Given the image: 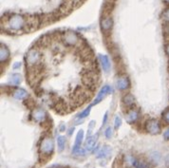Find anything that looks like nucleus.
<instances>
[{"label":"nucleus","instance_id":"1","mask_svg":"<svg viewBox=\"0 0 169 168\" xmlns=\"http://www.w3.org/2000/svg\"><path fill=\"white\" fill-rule=\"evenodd\" d=\"M25 24H26L25 18L19 14H15V15L11 16L7 23L9 29L12 30H20L23 29Z\"/></svg>","mask_w":169,"mask_h":168},{"label":"nucleus","instance_id":"31","mask_svg":"<svg viewBox=\"0 0 169 168\" xmlns=\"http://www.w3.org/2000/svg\"><path fill=\"white\" fill-rule=\"evenodd\" d=\"M165 51H166V53L169 55V44L166 45V47H165Z\"/></svg>","mask_w":169,"mask_h":168},{"label":"nucleus","instance_id":"3","mask_svg":"<svg viewBox=\"0 0 169 168\" xmlns=\"http://www.w3.org/2000/svg\"><path fill=\"white\" fill-rule=\"evenodd\" d=\"M40 59H41V54L36 49H31V50H29V52L27 53V56H26L27 64L30 67L36 65L40 61Z\"/></svg>","mask_w":169,"mask_h":168},{"label":"nucleus","instance_id":"24","mask_svg":"<svg viewBox=\"0 0 169 168\" xmlns=\"http://www.w3.org/2000/svg\"><path fill=\"white\" fill-rule=\"evenodd\" d=\"M121 124H122V119H121L120 116H117V117L115 118V124H114L115 129H118V128L121 126Z\"/></svg>","mask_w":169,"mask_h":168},{"label":"nucleus","instance_id":"25","mask_svg":"<svg viewBox=\"0 0 169 168\" xmlns=\"http://www.w3.org/2000/svg\"><path fill=\"white\" fill-rule=\"evenodd\" d=\"M106 137L107 138V139H110L111 137H112V134H113V131H112V128H110V127H108L106 130Z\"/></svg>","mask_w":169,"mask_h":168},{"label":"nucleus","instance_id":"26","mask_svg":"<svg viewBox=\"0 0 169 168\" xmlns=\"http://www.w3.org/2000/svg\"><path fill=\"white\" fill-rule=\"evenodd\" d=\"M162 17H163V19L167 22H169V8L166 9L164 12H163V14H162Z\"/></svg>","mask_w":169,"mask_h":168},{"label":"nucleus","instance_id":"20","mask_svg":"<svg viewBox=\"0 0 169 168\" xmlns=\"http://www.w3.org/2000/svg\"><path fill=\"white\" fill-rule=\"evenodd\" d=\"M133 166L136 167V168H148V167H149V164H148L146 161H143V160H137V159H136Z\"/></svg>","mask_w":169,"mask_h":168},{"label":"nucleus","instance_id":"4","mask_svg":"<svg viewBox=\"0 0 169 168\" xmlns=\"http://www.w3.org/2000/svg\"><path fill=\"white\" fill-rule=\"evenodd\" d=\"M145 128L147 131L152 135H156L161 132V124L157 120H154V119H151L146 122Z\"/></svg>","mask_w":169,"mask_h":168},{"label":"nucleus","instance_id":"21","mask_svg":"<svg viewBox=\"0 0 169 168\" xmlns=\"http://www.w3.org/2000/svg\"><path fill=\"white\" fill-rule=\"evenodd\" d=\"M124 103L126 105H131L134 103V97L131 95V94H126V95L124 97Z\"/></svg>","mask_w":169,"mask_h":168},{"label":"nucleus","instance_id":"29","mask_svg":"<svg viewBox=\"0 0 169 168\" xmlns=\"http://www.w3.org/2000/svg\"><path fill=\"white\" fill-rule=\"evenodd\" d=\"M165 163H166V166L169 168V155L166 157V159H165Z\"/></svg>","mask_w":169,"mask_h":168},{"label":"nucleus","instance_id":"18","mask_svg":"<svg viewBox=\"0 0 169 168\" xmlns=\"http://www.w3.org/2000/svg\"><path fill=\"white\" fill-rule=\"evenodd\" d=\"M149 158H150V160H151V161H153L156 164L160 163L161 160H162V156L159 152H152L151 154H150Z\"/></svg>","mask_w":169,"mask_h":168},{"label":"nucleus","instance_id":"17","mask_svg":"<svg viewBox=\"0 0 169 168\" xmlns=\"http://www.w3.org/2000/svg\"><path fill=\"white\" fill-rule=\"evenodd\" d=\"M66 146V138L64 136H60L57 139V148H58V151L62 152Z\"/></svg>","mask_w":169,"mask_h":168},{"label":"nucleus","instance_id":"34","mask_svg":"<svg viewBox=\"0 0 169 168\" xmlns=\"http://www.w3.org/2000/svg\"><path fill=\"white\" fill-rule=\"evenodd\" d=\"M165 1H166L167 3H169V0H165Z\"/></svg>","mask_w":169,"mask_h":168},{"label":"nucleus","instance_id":"22","mask_svg":"<svg viewBox=\"0 0 169 168\" xmlns=\"http://www.w3.org/2000/svg\"><path fill=\"white\" fill-rule=\"evenodd\" d=\"M91 106H92V105H89L87 109H85V110L82 112V113L78 116V118L83 119V118H85V117L88 116V115H89V112H90V110H91Z\"/></svg>","mask_w":169,"mask_h":168},{"label":"nucleus","instance_id":"32","mask_svg":"<svg viewBox=\"0 0 169 168\" xmlns=\"http://www.w3.org/2000/svg\"><path fill=\"white\" fill-rule=\"evenodd\" d=\"M106 118H107V115L106 114V115H105V118H104V122H103V124H106Z\"/></svg>","mask_w":169,"mask_h":168},{"label":"nucleus","instance_id":"16","mask_svg":"<svg viewBox=\"0 0 169 168\" xmlns=\"http://www.w3.org/2000/svg\"><path fill=\"white\" fill-rule=\"evenodd\" d=\"M83 138H84V131H83V130H80V131L78 132V134H77L76 141H75V144H74L73 149L80 148V145L82 144V142H83Z\"/></svg>","mask_w":169,"mask_h":168},{"label":"nucleus","instance_id":"15","mask_svg":"<svg viewBox=\"0 0 169 168\" xmlns=\"http://www.w3.org/2000/svg\"><path fill=\"white\" fill-rule=\"evenodd\" d=\"M101 26H102V29H103L104 30H110V28L112 27V19H111L110 17L104 18V19L102 20Z\"/></svg>","mask_w":169,"mask_h":168},{"label":"nucleus","instance_id":"19","mask_svg":"<svg viewBox=\"0 0 169 168\" xmlns=\"http://www.w3.org/2000/svg\"><path fill=\"white\" fill-rule=\"evenodd\" d=\"M10 83L14 86L19 85L21 83V76L19 74H13V75H12L10 78Z\"/></svg>","mask_w":169,"mask_h":168},{"label":"nucleus","instance_id":"5","mask_svg":"<svg viewBox=\"0 0 169 168\" xmlns=\"http://www.w3.org/2000/svg\"><path fill=\"white\" fill-rule=\"evenodd\" d=\"M111 91H112V89H111V87H110L109 86H103V88H102V89L100 90V92H99V94L97 95L95 101L93 102L92 105H98L103 99H105V98L109 94V93H111Z\"/></svg>","mask_w":169,"mask_h":168},{"label":"nucleus","instance_id":"10","mask_svg":"<svg viewBox=\"0 0 169 168\" xmlns=\"http://www.w3.org/2000/svg\"><path fill=\"white\" fill-rule=\"evenodd\" d=\"M9 57H10V50L6 46L1 45V48H0V60H1L2 63H4L9 59Z\"/></svg>","mask_w":169,"mask_h":168},{"label":"nucleus","instance_id":"14","mask_svg":"<svg viewBox=\"0 0 169 168\" xmlns=\"http://www.w3.org/2000/svg\"><path fill=\"white\" fill-rule=\"evenodd\" d=\"M13 97L14 99L16 100H22V99H26L28 97V93L26 90L22 89V88H19L14 91L13 93Z\"/></svg>","mask_w":169,"mask_h":168},{"label":"nucleus","instance_id":"12","mask_svg":"<svg viewBox=\"0 0 169 168\" xmlns=\"http://www.w3.org/2000/svg\"><path fill=\"white\" fill-rule=\"evenodd\" d=\"M97 137H98V135L93 136V137L87 139V141L86 142V145H85L86 150H87V151L92 150L93 147L95 146V143H96V141H97Z\"/></svg>","mask_w":169,"mask_h":168},{"label":"nucleus","instance_id":"9","mask_svg":"<svg viewBox=\"0 0 169 168\" xmlns=\"http://www.w3.org/2000/svg\"><path fill=\"white\" fill-rule=\"evenodd\" d=\"M116 86L120 90H124L129 86V81L126 77H120L116 81Z\"/></svg>","mask_w":169,"mask_h":168},{"label":"nucleus","instance_id":"23","mask_svg":"<svg viewBox=\"0 0 169 168\" xmlns=\"http://www.w3.org/2000/svg\"><path fill=\"white\" fill-rule=\"evenodd\" d=\"M162 119L166 124H169V108H167L162 113Z\"/></svg>","mask_w":169,"mask_h":168},{"label":"nucleus","instance_id":"2","mask_svg":"<svg viewBox=\"0 0 169 168\" xmlns=\"http://www.w3.org/2000/svg\"><path fill=\"white\" fill-rule=\"evenodd\" d=\"M54 150V142L52 138L47 137L45 138L40 145V151L44 155H50Z\"/></svg>","mask_w":169,"mask_h":168},{"label":"nucleus","instance_id":"28","mask_svg":"<svg viewBox=\"0 0 169 168\" xmlns=\"http://www.w3.org/2000/svg\"><path fill=\"white\" fill-rule=\"evenodd\" d=\"M20 66H21V64L18 62V63H15V64L12 66V68H13V69H16L17 68H20Z\"/></svg>","mask_w":169,"mask_h":168},{"label":"nucleus","instance_id":"33","mask_svg":"<svg viewBox=\"0 0 169 168\" xmlns=\"http://www.w3.org/2000/svg\"><path fill=\"white\" fill-rule=\"evenodd\" d=\"M69 130H70V131L68 132V135H71V133H73V128H70Z\"/></svg>","mask_w":169,"mask_h":168},{"label":"nucleus","instance_id":"8","mask_svg":"<svg viewBox=\"0 0 169 168\" xmlns=\"http://www.w3.org/2000/svg\"><path fill=\"white\" fill-rule=\"evenodd\" d=\"M99 58H100V62H101V65H102V68H103L104 71L108 72L110 70V68H111L109 58L107 57L106 55H103V54L99 56Z\"/></svg>","mask_w":169,"mask_h":168},{"label":"nucleus","instance_id":"30","mask_svg":"<svg viewBox=\"0 0 169 168\" xmlns=\"http://www.w3.org/2000/svg\"><path fill=\"white\" fill-rule=\"evenodd\" d=\"M65 129H66L65 124H61V125H60V131H65Z\"/></svg>","mask_w":169,"mask_h":168},{"label":"nucleus","instance_id":"6","mask_svg":"<svg viewBox=\"0 0 169 168\" xmlns=\"http://www.w3.org/2000/svg\"><path fill=\"white\" fill-rule=\"evenodd\" d=\"M64 42L68 46H74L78 42V36L73 31H68L64 35Z\"/></svg>","mask_w":169,"mask_h":168},{"label":"nucleus","instance_id":"13","mask_svg":"<svg viewBox=\"0 0 169 168\" xmlns=\"http://www.w3.org/2000/svg\"><path fill=\"white\" fill-rule=\"evenodd\" d=\"M139 118V112L137 110H130L128 113H127V116H126V121L128 123H134L138 120Z\"/></svg>","mask_w":169,"mask_h":168},{"label":"nucleus","instance_id":"7","mask_svg":"<svg viewBox=\"0 0 169 168\" xmlns=\"http://www.w3.org/2000/svg\"><path fill=\"white\" fill-rule=\"evenodd\" d=\"M32 117H33V119L36 122L41 123V122H43L46 119V112L42 108H37V109H35L33 111Z\"/></svg>","mask_w":169,"mask_h":168},{"label":"nucleus","instance_id":"11","mask_svg":"<svg viewBox=\"0 0 169 168\" xmlns=\"http://www.w3.org/2000/svg\"><path fill=\"white\" fill-rule=\"evenodd\" d=\"M111 154V148L107 145H105L103 146V148L101 150L98 152V155H97V158H101V159H105V158H107L109 157Z\"/></svg>","mask_w":169,"mask_h":168},{"label":"nucleus","instance_id":"27","mask_svg":"<svg viewBox=\"0 0 169 168\" xmlns=\"http://www.w3.org/2000/svg\"><path fill=\"white\" fill-rule=\"evenodd\" d=\"M163 138L167 141H169V128H167L165 130V132L163 133Z\"/></svg>","mask_w":169,"mask_h":168}]
</instances>
